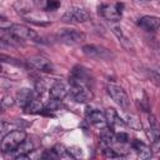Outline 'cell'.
Segmentation results:
<instances>
[{
	"label": "cell",
	"mask_w": 160,
	"mask_h": 160,
	"mask_svg": "<svg viewBox=\"0 0 160 160\" xmlns=\"http://www.w3.org/2000/svg\"><path fill=\"white\" fill-rule=\"evenodd\" d=\"M36 31L32 29L22 25V24H12L8 29H4L2 34V40H12V41H22V40H30L35 41L38 39Z\"/></svg>",
	"instance_id": "obj_1"
},
{
	"label": "cell",
	"mask_w": 160,
	"mask_h": 160,
	"mask_svg": "<svg viewBox=\"0 0 160 160\" xmlns=\"http://www.w3.org/2000/svg\"><path fill=\"white\" fill-rule=\"evenodd\" d=\"M26 139V132L22 130H12L5 136H2L1 140V150L2 152H11L20 142H22Z\"/></svg>",
	"instance_id": "obj_2"
},
{
	"label": "cell",
	"mask_w": 160,
	"mask_h": 160,
	"mask_svg": "<svg viewBox=\"0 0 160 160\" xmlns=\"http://www.w3.org/2000/svg\"><path fill=\"white\" fill-rule=\"evenodd\" d=\"M82 52L85 56L90 58V59H95V60H111L114 59V54L101 46V45H95V44H88L82 46Z\"/></svg>",
	"instance_id": "obj_3"
},
{
	"label": "cell",
	"mask_w": 160,
	"mask_h": 160,
	"mask_svg": "<svg viewBox=\"0 0 160 160\" xmlns=\"http://www.w3.org/2000/svg\"><path fill=\"white\" fill-rule=\"evenodd\" d=\"M106 91L110 95V98L120 108H122V109H128L129 108V105H130L129 96H128V94L125 92V90L121 86H119V85H116L114 82H109L106 85Z\"/></svg>",
	"instance_id": "obj_4"
},
{
	"label": "cell",
	"mask_w": 160,
	"mask_h": 160,
	"mask_svg": "<svg viewBox=\"0 0 160 160\" xmlns=\"http://www.w3.org/2000/svg\"><path fill=\"white\" fill-rule=\"evenodd\" d=\"M124 9L122 2H116L115 5H109V4H101L98 6V12L102 18H105L109 21H118L121 18Z\"/></svg>",
	"instance_id": "obj_5"
},
{
	"label": "cell",
	"mask_w": 160,
	"mask_h": 160,
	"mask_svg": "<svg viewBox=\"0 0 160 160\" xmlns=\"http://www.w3.org/2000/svg\"><path fill=\"white\" fill-rule=\"evenodd\" d=\"M90 19V14L85 8L81 6H74L68 9L62 15V21L65 22H85Z\"/></svg>",
	"instance_id": "obj_6"
},
{
	"label": "cell",
	"mask_w": 160,
	"mask_h": 160,
	"mask_svg": "<svg viewBox=\"0 0 160 160\" xmlns=\"http://www.w3.org/2000/svg\"><path fill=\"white\" fill-rule=\"evenodd\" d=\"M58 40L66 45H78L85 40L84 32L75 29H64L58 32Z\"/></svg>",
	"instance_id": "obj_7"
},
{
	"label": "cell",
	"mask_w": 160,
	"mask_h": 160,
	"mask_svg": "<svg viewBox=\"0 0 160 160\" xmlns=\"http://www.w3.org/2000/svg\"><path fill=\"white\" fill-rule=\"evenodd\" d=\"M70 94L76 102H89L92 99V92L86 84H70Z\"/></svg>",
	"instance_id": "obj_8"
},
{
	"label": "cell",
	"mask_w": 160,
	"mask_h": 160,
	"mask_svg": "<svg viewBox=\"0 0 160 160\" xmlns=\"http://www.w3.org/2000/svg\"><path fill=\"white\" fill-rule=\"evenodd\" d=\"M28 64L31 69L34 70H38V71H41V72H51L54 70V65L52 62L44 58V56H32V58H29L28 60Z\"/></svg>",
	"instance_id": "obj_9"
},
{
	"label": "cell",
	"mask_w": 160,
	"mask_h": 160,
	"mask_svg": "<svg viewBox=\"0 0 160 160\" xmlns=\"http://www.w3.org/2000/svg\"><path fill=\"white\" fill-rule=\"evenodd\" d=\"M69 92H70V86L66 82H64V81L55 82L50 88V90H49L50 98L51 99H55V100H62Z\"/></svg>",
	"instance_id": "obj_10"
},
{
	"label": "cell",
	"mask_w": 160,
	"mask_h": 160,
	"mask_svg": "<svg viewBox=\"0 0 160 160\" xmlns=\"http://www.w3.org/2000/svg\"><path fill=\"white\" fill-rule=\"evenodd\" d=\"M34 149V145L30 140H24L22 142H20L10 154L16 159V160H20V159H26L29 158V154Z\"/></svg>",
	"instance_id": "obj_11"
},
{
	"label": "cell",
	"mask_w": 160,
	"mask_h": 160,
	"mask_svg": "<svg viewBox=\"0 0 160 160\" xmlns=\"http://www.w3.org/2000/svg\"><path fill=\"white\" fill-rule=\"evenodd\" d=\"M138 25L146 31H156L160 28V19L158 16L145 15L138 20Z\"/></svg>",
	"instance_id": "obj_12"
},
{
	"label": "cell",
	"mask_w": 160,
	"mask_h": 160,
	"mask_svg": "<svg viewBox=\"0 0 160 160\" xmlns=\"http://www.w3.org/2000/svg\"><path fill=\"white\" fill-rule=\"evenodd\" d=\"M86 118L88 120L94 124L95 126H99V128H104L108 125V119H106V115H104L100 110H96V109H88L86 111Z\"/></svg>",
	"instance_id": "obj_13"
},
{
	"label": "cell",
	"mask_w": 160,
	"mask_h": 160,
	"mask_svg": "<svg viewBox=\"0 0 160 160\" xmlns=\"http://www.w3.org/2000/svg\"><path fill=\"white\" fill-rule=\"evenodd\" d=\"M89 80H90V76L86 69L81 66H75L72 69L71 76H70V84H86L88 85Z\"/></svg>",
	"instance_id": "obj_14"
},
{
	"label": "cell",
	"mask_w": 160,
	"mask_h": 160,
	"mask_svg": "<svg viewBox=\"0 0 160 160\" xmlns=\"http://www.w3.org/2000/svg\"><path fill=\"white\" fill-rule=\"evenodd\" d=\"M112 32L116 35V38L119 39V41H120V44L126 49V50H134V46H132V42H131V40L128 38V35L122 31V29L119 26V25H112Z\"/></svg>",
	"instance_id": "obj_15"
},
{
	"label": "cell",
	"mask_w": 160,
	"mask_h": 160,
	"mask_svg": "<svg viewBox=\"0 0 160 160\" xmlns=\"http://www.w3.org/2000/svg\"><path fill=\"white\" fill-rule=\"evenodd\" d=\"M115 135H116V134H115V132L112 131V129L109 128L108 125L104 126V128H101V130H100V140H101L104 148L111 146L114 142H116Z\"/></svg>",
	"instance_id": "obj_16"
},
{
	"label": "cell",
	"mask_w": 160,
	"mask_h": 160,
	"mask_svg": "<svg viewBox=\"0 0 160 160\" xmlns=\"http://www.w3.org/2000/svg\"><path fill=\"white\" fill-rule=\"evenodd\" d=\"M32 100V91L28 88H22L18 91L16 94V102L19 106H21L22 109H25V106Z\"/></svg>",
	"instance_id": "obj_17"
},
{
	"label": "cell",
	"mask_w": 160,
	"mask_h": 160,
	"mask_svg": "<svg viewBox=\"0 0 160 160\" xmlns=\"http://www.w3.org/2000/svg\"><path fill=\"white\" fill-rule=\"evenodd\" d=\"M132 148H134V150H136V152H138L140 159H149V158L152 156L151 149L148 145H145L144 142H141L140 140L132 141Z\"/></svg>",
	"instance_id": "obj_18"
},
{
	"label": "cell",
	"mask_w": 160,
	"mask_h": 160,
	"mask_svg": "<svg viewBox=\"0 0 160 160\" xmlns=\"http://www.w3.org/2000/svg\"><path fill=\"white\" fill-rule=\"evenodd\" d=\"M25 112H28V114H38V112H41L42 110H45L44 109V105H42V102L39 100V99H34L32 98V100L25 106Z\"/></svg>",
	"instance_id": "obj_19"
},
{
	"label": "cell",
	"mask_w": 160,
	"mask_h": 160,
	"mask_svg": "<svg viewBox=\"0 0 160 160\" xmlns=\"http://www.w3.org/2000/svg\"><path fill=\"white\" fill-rule=\"evenodd\" d=\"M52 150L56 154V156L60 158V159H72V155L69 151V149L64 148L62 145H55V148Z\"/></svg>",
	"instance_id": "obj_20"
},
{
	"label": "cell",
	"mask_w": 160,
	"mask_h": 160,
	"mask_svg": "<svg viewBox=\"0 0 160 160\" xmlns=\"http://www.w3.org/2000/svg\"><path fill=\"white\" fill-rule=\"evenodd\" d=\"M106 119H108V124H122L119 114L114 109H108Z\"/></svg>",
	"instance_id": "obj_21"
},
{
	"label": "cell",
	"mask_w": 160,
	"mask_h": 160,
	"mask_svg": "<svg viewBox=\"0 0 160 160\" xmlns=\"http://www.w3.org/2000/svg\"><path fill=\"white\" fill-rule=\"evenodd\" d=\"M60 8V1L59 0H46V9L55 11Z\"/></svg>",
	"instance_id": "obj_22"
},
{
	"label": "cell",
	"mask_w": 160,
	"mask_h": 160,
	"mask_svg": "<svg viewBox=\"0 0 160 160\" xmlns=\"http://www.w3.org/2000/svg\"><path fill=\"white\" fill-rule=\"evenodd\" d=\"M104 155H105L106 158H119V156H120V154H118L116 150H112L110 146L104 148Z\"/></svg>",
	"instance_id": "obj_23"
},
{
	"label": "cell",
	"mask_w": 160,
	"mask_h": 160,
	"mask_svg": "<svg viewBox=\"0 0 160 160\" xmlns=\"http://www.w3.org/2000/svg\"><path fill=\"white\" fill-rule=\"evenodd\" d=\"M1 104H2V108L8 109V108H11L14 105V100L10 96H4L2 100H1Z\"/></svg>",
	"instance_id": "obj_24"
},
{
	"label": "cell",
	"mask_w": 160,
	"mask_h": 160,
	"mask_svg": "<svg viewBox=\"0 0 160 160\" xmlns=\"http://www.w3.org/2000/svg\"><path fill=\"white\" fill-rule=\"evenodd\" d=\"M115 139H116V142H126L129 140V135L126 132H119L115 135Z\"/></svg>",
	"instance_id": "obj_25"
},
{
	"label": "cell",
	"mask_w": 160,
	"mask_h": 160,
	"mask_svg": "<svg viewBox=\"0 0 160 160\" xmlns=\"http://www.w3.org/2000/svg\"><path fill=\"white\" fill-rule=\"evenodd\" d=\"M141 1H148V0H141Z\"/></svg>",
	"instance_id": "obj_26"
}]
</instances>
